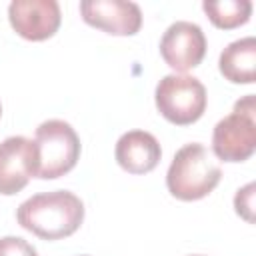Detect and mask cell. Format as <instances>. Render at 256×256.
I'll return each mask as SVG.
<instances>
[{"instance_id": "8992f818", "label": "cell", "mask_w": 256, "mask_h": 256, "mask_svg": "<svg viewBox=\"0 0 256 256\" xmlns=\"http://www.w3.org/2000/svg\"><path fill=\"white\" fill-rule=\"evenodd\" d=\"M38 172V148L26 136H8L0 142V194L20 192Z\"/></svg>"}, {"instance_id": "7c38bea8", "label": "cell", "mask_w": 256, "mask_h": 256, "mask_svg": "<svg viewBox=\"0 0 256 256\" xmlns=\"http://www.w3.org/2000/svg\"><path fill=\"white\" fill-rule=\"evenodd\" d=\"M204 12L216 28L232 30L250 20L252 2L250 0H204Z\"/></svg>"}, {"instance_id": "ba28073f", "label": "cell", "mask_w": 256, "mask_h": 256, "mask_svg": "<svg viewBox=\"0 0 256 256\" xmlns=\"http://www.w3.org/2000/svg\"><path fill=\"white\" fill-rule=\"evenodd\" d=\"M8 20L16 34L26 40L40 42L56 34L62 14L56 0H12Z\"/></svg>"}, {"instance_id": "277c9868", "label": "cell", "mask_w": 256, "mask_h": 256, "mask_svg": "<svg viewBox=\"0 0 256 256\" xmlns=\"http://www.w3.org/2000/svg\"><path fill=\"white\" fill-rule=\"evenodd\" d=\"M34 144L38 148L36 178L52 180L70 172L80 158V138L76 130L58 118L46 120L36 128Z\"/></svg>"}, {"instance_id": "8fae6325", "label": "cell", "mask_w": 256, "mask_h": 256, "mask_svg": "<svg viewBox=\"0 0 256 256\" xmlns=\"http://www.w3.org/2000/svg\"><path fill=\"white\" fill-rule=\"evenodd\" d=\"M218 68L232 84H252L256 78V38L246 36L230 42L220 54Z\"/></svg>"}, {"instance_id": "30bf717a", "label": "cell", "mask_w": 256, "mask_h": 256, "mask_svg": "<svg viewBox=\"0 0 256 256\" xmlns=\"http://www.w3.org/2000/svg\"><path fill=\"white\" fill-rule=\"evenodd\" d=\"M114 156L126 172L146 174L158 166L162 148L154 134L146 130H130L118 138Z\"/></svg>"}, {"instance_id": "52a82bcc", "label": "cell", "mask_w": 256, "mask_h": 256, "mask_svg": "<svg viewBox=\"0 0 256 256\" xmlns=\"http://www.w3.org/2000/svg\"><path fill=\"white\" fill-rule=\"evenodd\" d=\"M160 54L172 70L186 72L202 62L206 54V36L198 24L176 20L160 38Z\"/></svg>"}, {"instance_id": "9a60e30c", "label": "cell", "mask_w": 256, "mask_h": 256, "mask_svg": "<svg viewBox=\"0 0 256 256\" xmlns=\"http://www.w3.org/2000/svg\"><path fill=\"white\" fill-rule=\"evenodd\" d=\"M192 256H204V254H192Z\"/></svg>"}, {"instance_id": "2e32d148", "label": "cell", "mask_w": 256, "mask_h": 256, "mask_svg": "<svg viewBox=\"0 0 256 256\" xmlns=\"http://www.w3.org/2000/svg\"><path fill=\"white\" fill-rule=\"evenodd\" d=\"M0 114H2V104H0Z\"/></svg>"}, {"instance_id": "3957f363", "label": "cell", "mask_w": 256, "mask_h": 256, "mask_svg": "<svg viewBox=\"0 0 256 256\" xmlns=\"http://www.w3.org/2000/svg\"><path fill=\"white\" fill-rule=\"evenodd\" d=\"M212 150L224 162H244L256 150V100L254 94L234 104L232 114L218 120L212 132Z\"/></svg>"}, {"instance_id": "7a4b0ae2", "label": "cell", "mask_w": 256, "mask_h": 256, "mask_svg": "<svg viewBox=\"0 0 256 256\" xmlns=\"http://www.w3.org/2000/svg\"><path fill=\"white\" fill-rule=\"evenodd\" d=\"M222 168L206 146L198 142L184 144L172 158L166 172L168 192L178 200H200L208 196L220 182Z\"/></svg>"}, {"instance_id": "9c48e42d", "label": "cell", "mask_w": 256, "mask_h": 256, "mask_svg": "<svg viewBox=\"0 0 256 256\" xmlns=\"http://www.w3.org/2000/svg\"><path fill=\"white\" fill-rule=\"evenodd\" d=\"M80 14L86 24L114 36H132L142 26V10L130 0H82Z\"/></svg>"}, {"instance_id": "4fadbf2b", "label": "cell", "mask_w": 256, "mask_h": 256, "mask_svg": "<svg viewBox=\"0 0 256 256\" xmlns=\"http://www.w3.org/2000/svg\"><path fill=\"white\" fill-rule=\"evenodd\" d=\"M0 256H38V252L20 236H4L0 238Z\"/></svg>"}, {"instance_id": "5bb4252c", "label": "cell", "mask_w": 256, "mask_h": 256, "mask_svg": "<svg viewBox=\"0 0 256 256\" xmlns=\"http://www.w3.org/2000/svg\"><path fill=\"white\" fill-rule=\"evenodd\" d=\"M234 208H236V212L244 220L254 222V214H252V210H254V184L252 182L246 184L244 188H240L236 192V196H234Z\"/></svg>"}, {"instance_id": "6da1fadb", "label": "cell", "mask_w": 256, "mask_h": 256, "mask_svg": "<svg viewBox=\"0 0 256 256\" xmlns=\"http://www.w3.org/2000/svg\"><path fill=\"white\" fill-rule=\"evenodd\" d=\"M18 224L44 240L74 234L84 220L82 200L68 190H52L24 200L16 210Z\"/></svg>"}, {"instance_id": "5b68a950", "label": "cell", "mask_w": 256, "mask_h": 256, "mask_svg": "<svg viewBox=\"0 0 256 256\" xmlns=\"http://www.w3.org/2000/svg\"><path fill=\"white\" fill-rule=\"evenodd\" d=\"M158 112L172 124L186 126L196 122L206 110V88L196 76L168 74L156 84Z\"/></svg>"}, {"instance_id": "e0dca14e", "label": "cell", "mask_w": 256, "mask_h": 256, "mask_svg": "<svg viewBox=\"0 0 256 256\" xmlns=\"http://www.w3.org/2000/svg\"><path fill=\"white\" fill-rule=\"evenodd\" d=\"M82 256H88V254H82Z\"/></svg>"}]
</instances>
